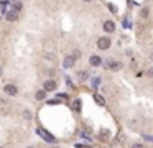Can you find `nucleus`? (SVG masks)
Returning a JSON list of instances; mask_svg holds the SVG:
<instances>
[{
    "label": "nucleus",
    "mask_w": 153,
    "mask_h": 148,
    "mask_svg": "<svg viewBox=\"0 0 153 148\" xmlns=\"http://www.w3.org/2000/svg\"><path fill=\"white\" fill-rule=\"evenodd\" d=\"M36 133H38L45 141H50V143H54V141H56V138H54L53 135L48 133V132H46V130H43V128H38V130H36Z\"/></svg>",
    "instance_id": "1"
},
{
    "label": "nucleus",
    "mask_w": 153,
    "mask_h": 148,
    "mask_svg": "<svg viewBox=\"0 0 153 148\" xmlns=\"http://www.w3.org/2000/svg\"><path fill=\"white\" fill-rule=\"evenodd\" d=\"M97 48L102 49V51H105V49L111 48V40L107 38V36H102V38L97 40Z\"/></svg>",
    "instance_id": "2"
},
{
    "label": "nucleus",
    "mask_w": 153,
    "mask_h": 148,
    "mask_svg": "<svg viewBox=\"0 0 153 148\" xmlns=\"http://www.w3.org/2000/svg\"><path fill=\"white\" fill-rule=\"evenodd\" d=\"M105 67H109V69H112V71H120L122 69V63L114 61V59H107L105 61Z\"/></svg>",
    "instance_id": "3"
},
{
    "label": "nucleus",
    "mask_w": 153,
    "mask_h": 148,
    "mask_svg": "<svg viewBox=\"0 0 153 148\" xmlns=\"http://www.w3.org/2000/svg\"><path fill=\"white\" fill-rule=\"evenodd\" d=\"M4 91H5V94H8V95H17V94H18L17 86H13V84H7V86L4 87Z\"/></svg>",
    "instance_id": "4"
},
{
    "label": "nucleus",
    "mask_w": 153,
    "mask_h": 148,
    "mask_svg": "<svg viewBox=\"0 0 153 148\" xmlns=\"http://www.w3.org/2000/svg\"><path fill=\"white\" fill-rule=\"evenodd\" d=\"M114 30H115V23H114V21H105V23H104V32L114 33Z\"/></svg>",
    "instance_id": "5"
},
{
    "label": "nucleus",
    "mask_w": 153,
    "mask_h": 148,
    "mask_svg": "<svg viewBox=\"0 0 153 148\" xmlns=\"http://www.w3.org/2000/svg\"><path fill=\"white\" fill-rule=\"evenodd\" d=\"M7 20L8 21H17L18 20V12H15V10H10V12H7Z\"/></svg>",
    "instance_id": "6"
},
{
    "label": "nucleus",
    "mask_w": 153,
    "mask_h": 148,
    "mask_svg": "<svg viewBox=\"0 0 153 148\" xmlns=\"http://www.w3.org/2000/svg\"><path fill=\"white\" fill-rule=\"evenodd\" d=\"M43 87H45V91H46V92H51V91L56 89V82H54V81H46Z\"/></svg>",
    "instance_id": "7"
},
{
    "label": "nucleus",
    "mask_w": 153,
    "mask_h": 148,
    "mask_svg": "<svg viewBox=\"0 0 153 148\" xmlns=\"http://www.w3.org/2000/svg\"><path fill=\"white\" fill-rule=\"evenodd\" d=\"M89 63H91V66H92V67H97V66H100V64H102V59H100L99 56H91Z\"/></svg>",
    "instance_id": "8"
},
{
    "label": "nucleus",
    "mask_w": 153,
    "mask_h": 148,
    "mask_svg": "<svg viewBox=\"0 0 153 148\" xmlns=\"http://www.w3.org/2000/svg\"><path fill=\"white\" fill-rule=\"evenodd\" d=\"M74 63H76V59L72 56H66V58H64V67H72V66H74Z\"/></svg>",
    "instance_id": "9"
},
{
    "label": "nucleus",
    "mask_w": 153,
    "mask_h": 148,
    "mask_svg": "<svg viewBox=\"0 0 153 148\" xmlns=\"http://www.w3.org/2000/svg\"><path fill=\"white\" fill-rule=\"evenodd\" d=\"M36 99H38V100H45V99H46V91H45V89H43V91H38L36 92Z\"/></svg>",
    "instance_id": "10"
},
{
    "label": "nucleus",
    "mask_w": 153,
    "mask_h": 148,
    "mask_svg": "<svg viewBox=\"0 0 153 148\" xmlns=\"http://www.w3.org/2000/svg\"><path fill=\"white\" fill-rule=\"evenodd\" d=\"M72 109H74L76 112H81V100H79V99H74V102H72Z\"/></svg>",
    "instance_id": "11"
},
{
    "label": "nucleus",
    "mask_w": 153,
    "mask_h": 148,
    "mask_svg": "<svg viewBox=\"0 0 153 148\" xmlns=\"http://www.w3.org/2000/svg\"><path fill=\"white\" fill-rule=\"evenodd\" d=\"M148 15H150V8L148 7H143L142 10H140V17L142 18H148Z\"/></svg>",
    "instance_id": "12"
},
{
    "label": "nucleus",
    "mask_w": 153,
    "mask_h": 148,
    "mask_svg": "<svg viewBox=\"0 0 153 148\" xmlns=\"http://www.w3.org/2000/svg\"><path fill=\"white\" fill-rule=\"evenodd\" d=\"M94 99H96V102L97 104H99V106H104V104H105V100H104V97H102V95H94Z\"/></svg>",
    "instance_id": "13"
},
{
    "label": "nucleus",
    "mask_w": 153,
    "mask_h": 148,
    "mask_svg": "<svg viewBox=\"0 0 153 148\" xmlns=\"http://www.w3.org/2000/svg\"><path fill=\"white\" fill-rule=\"evenodd\" d=\"M87 76H89V74L86 73V71H81V73H79V81H86V79H87Z\"/></svg>",
    "instance_id": "14"
},
{
    "label": "nucleus",
    "mask_w": 153,
    "mask_h": 148,
    "mask_svg": "<svg viewBox=\"0 0 153 148\" xmlns=\"http://www.w3.org/2000/svg\"><path fill=\"white\" fill-rule=\"evenodd\" d=\"M23 117H25L26 120H30L31 119V112H30V110H25V112H23Z\"/></svg>",
    "instance_id": "15"
},
{
    "label": "nucleus",
    "mask_w": 153,
    "mask_h": 148,
    "mask_svg": "<svg viewBox=\"0 0 153 148\" xmlns=\"http://www.w3.org/2000/svg\"><path fill=\"white\" fill-rule=\"evenodd\" d=\"M99 137H104V138H109V132H107V130H102V132H99Z\"/></svg>",
    "instance_id": "16"
},
{
    "label": "nucleus",
    "mask_w": 153,
    "mask_h": 148,
    "mask_svg": "<svg viewBox=\"0 0 153 148\" xmlns=\"http://www.w3.org/2000/svg\"><path fill=\"white\" fill-rule=\"evenodd\" d=\"M79 56H81V51H78V49H76L74 53H72V58H74V59H78Z\"/></svg>",
    "instance_id": "17"
},
{
    "label": "nucleus",
    "mask_w": 153,
    "mask_h": 148,
    "mask_svg": "<svg viewBox=\"0 0 153 148\" xmlns=\"http://www.w3.org/2000/svg\"><path fill=\"white\" fill-rule=\"evenodd\" d=\"M142 137L145 138L146 141H153V137H152V135H142Z\"/></svg>",
    "instance_id": "18"
},
{
    "label": "nucleus",
    "mask_w": 153,
    "mask_h": 148,
    "mask_svg": "<svg viewBox=\"0 0 153 148\" xmlns=\"http://www.w3.org/2000/svg\"><path fill=\"white\" fill-rule=\"evenodd\" d=\"M13 10H15V12H20V10H21V5H20V4H17V5L13 7Z\"/></svg>",
    "instance_id": "19"
},
{
    "label": "nucleus",
    "mask_w": 153,
    "mask_h": 148,
    "mask_svg": "<svg viewBox=\"0 0 153 148\" xmlns=\"http://www.w3.org/2000/svg\"><path fill=\"white\" fill-rule=\"evenodd\" d=\"M132 148H145L142 143H135V145H132Z\"/></svg>",
    "instance_id": "20"
},
{
    "label": "nucleus",
    "mask_w": 153,
    "mask_h": 148,
    "mask_svg": "<svg viewBox=\"0 0 153 148\" xmlns=\"http://www.w3.org/2000/svg\"><path fill=\"white\" fill-rule=\"evenodd\" d=\"M146 74H148L150 78H153V67H150V69H148V71H146Z\"/></svg>",
    "instance_id": "21"
},
{
    "label": "nucleus",
    "mask_w": 153,
    "mask_h": 148,
    "mask_svg": "<svg viewBox=\"0 0 153 148\" xmlns=\"http://www.w3.org/2000/svg\"><path fill=\"white\" fill-rule=\"evenodd\" d=\"M109 8H111V12H114V13L117 12V7H115V5H109Z\"/></svg>",
    "instance_id": "22"
},
{
    "label": "nucleus",
    "mask_w": 153,
    "mask_h": 148,
    "mask_svg": "<svg viewBox=\"0 0 153 148\" xmlns=\"http://www.w3.org/2000/svg\"><path fill=\"white\" fill-rule=\"evenodd\" d=\"M150 59H152V61H153V53H152V54H150Z\"/></svg>",
    "instance_id": "23"
},
{
    "label": "nucleus",
    "mask_w": 153,
    "mask_h": 148,
    "mask_svg": "<svg viewBox=\"0 0 153 148\" xmlns=\"http://www.w3.org/2000/svg\"><path fill=\"white\" fill-rule=\"evenodd\" d=\"M2 73H4V71H2V67H0V76H2Z\"/></svg>",
    "instance_id": "24"
},
{
    "label": "nucleus",
    "mask_w": 153,
    "mask_h": 148,
    "mask_svg": "<svg viewBox=\"0 0 153 148\" xmlns=\"http://www.w3.org/2000/svg\"><path fill=\"white\" fill-rule=\"evenodd\" d=\"M84 2H91V0H84Z\"/></svg>",
    "instance_id": "25"
},
{
    "label": "nucleus",
    "mask_w": 153,
    "mask_h": 148,
    "mask_svg": "<svg viewBox=\"0 0 153 148\" xmlns=\"http://www.w3.org/2000/svg\"><path fill=\"white\" fill-rule=\"evenodd\" d=\"M28 148H31V147H28Z\"/></svg>",
    "instance_id": "26"
},
{
    "label": "nucleus",
    "mask_w": 153,
    "mask_h": 148,
    "mask_svg": "<svg viewBox=\"0 0 153 148\" xmlns=\"http://www.w3.org/2000/svg\"><path fill=\"white\" fill-rule=\"evenodd\" d=\"M0 148H2V147H0Z\"/></svg>",
    "instance_id": "27"
}]
</instances>
